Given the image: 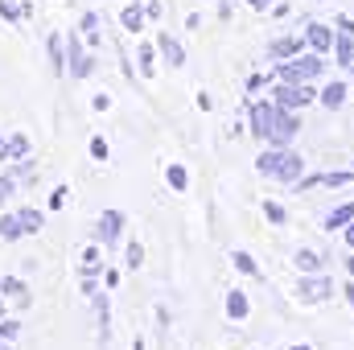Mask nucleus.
Masks as SVG:
<instances>
[{"label": "nucleus", "instance_id": "nucleus-1", "mask_svg": "<svg viewBox=\"0 0 354 350\" xmlns=\"http://www.w3.org/2000/svg\"><path fill=\"white\" fill-rule=\"evenodd\" d=\"M252 132L272 149H288V140L297 136V116L284 111L280 103H256L252 107Z\"/></svg>", "mask_w": 354, "mask_h": 350}, {"label": "nucleus", "instance_id": "nucleus-2", "mask_svg": "<svg viewBox=\"0 0 354 350\" xmlns=\"http://www.w3.org/2000/svg\"><path fill=\"white\" fill-rule=\"evenodd\" d=\"M256 169L264 177H276V181H297V177L305 174V161L292 149H272L268 145L264 153H260V161H256Z\"/></svg>", "mask_w": 354, "mask_h": 350}, {"label": "nucleus", "instance_id": "nucleus-3", "mask_svg": "<svg viewBox=\"0 0 354 350\" xmlns=\"http://www.w3.org/2000/svg\"><path fill=\"white\" fill-rule=\"evenodd\" d=\"M322 54H292L288 62H280V71H276V79H284V83H309V79H317L322 75Z\"/></svg>", "mask_w": 354, "mask_h": 350}, {"label": "nucleus", "instance_id": "nucleus-4", "mask_svg": "<svg viewBox=\"0 0 354 350\" xmlns=\"http://www.w3.org/2000/svg\"><path fill=\"white\" fill-rule=\"evenodd\" d=\"M330 293H334V280L330 276H317V272H301V284H297V297H301V305H322V301H330Z\"/></svg>", "mask_w": 354, "mask_h": 350}, {"label": "nucleus", "instance_id": "nucleus-5", "mask_svg": "<svg viewBox=\"0 0 354 350\" xmlns=\"http://www.w3.org/2000/svg\"><path fill=\"white\" fill-rule=\"evenodd\" d=\"M272 95H276L272 103H280L284 111H297V107H305V103H313V99H317V91L309 87V83H280Z\"/></svg>", "mask_w": 354, "mask_h": 350}, {"label": "nucleus", "instance_id": "nucleus-6", "mask_svg": "<svg viewBox=\"0 0 354 350\" xmlns=\"http://www.w3.org/2000/svg\"><path fill=\"white\" fill-rule=\"evenodd\" d=\"M120 231H124V214L120 210H103L99 214V227H95V235L103 239V248H111L120 239Z\"/></svg>", "mask_w": 354, "mask_h": 350}, {"label": "nucleus", "instance_id": "nucleus-7", "mask_svg": "<svg viewBox=\"0 0 354 350\" xmlns=\"http://www.w3.org/2000/svg\"><path fill=\"white\" fill-rule=\"evenodd\" d=\"M354 174L338 169V174H313V177H297V190H313V185H351Z\"/></svg>", "mask_w": 354, "mask_h": 350}, {"label": "nucleus", "instance_id": "nucleus-8", "mask_svg": "<svg viewBox=\"0 0 354 350\" xmlns=\"http://www.w3.org/2000/svg\"><path fill=\"white\" fill-rule=\"evenodd\" d=\"M25 157H29V136L25 132L0 140V161H25Z\"/></svg>", "mask_w": 354, "mask_h": 350}, {"label": "nucleus", "instance_id": "nucleus-9", "mask_svg": "<svg viewBox=\"0 0 354 350\" xmlns=\"http://www.w3.org/2000/svg\"><path fill=\"white\" fill-rule=\"evenodd\" d=\"M305 42L313 46V54H326V50L334 46V33H330V25H322V21H313V25L305 29Z\"/></svg>", "mask_w": 354, "mask_h": 350}, {"label": "nucleus", "instance_id": "nucleus-10", "mask_svg": "<svg viewBox=\"0 0 354 350\" xmlns=\"http://www.w3.org/2000/svg\"><path fill=\"white\" fill-rule=\"evenodd\" d=\"M145 17H149V12H145L140 4H124V8H120V25H124L128 33H140V29H145Z\"/></svg>", "mask_w": 354, "mask_h": 350}, {"label": "nucleus", "instance_id": "nucleus-11", "mask_svg": "<svg viewBox=\"0 0 354 350\" xmlns=\"http://www.w3.org/2000/svg\"><path fill=\"white\" fill-rule=\"evenodd\" d=\"M157 50H161V58H165L169 66H181V62H185V50H181V42H174L169 33H161V37H157Z\"/></svg>", "mask_w": 354, "mask_h": 350}, {"label": "nucleus", "instance_id": "nucleus-12", "mask_svg": "<svg viewBox=\"0 0 354 350\" xmlns=\"http://www.w3.org/2000/svg\"><path fill=\"white\" fill-rule=\"evenodd\" d=\"M17 219H21V227H25V235H37V231L46 227V214H41L37 206H21V210H17Z\"/></svg>", "mask_w": 354, "mask_h": 350}, {"label": "nucleus", "instance_id": "nucleus-13", "mask_svg": "<svg viewBox=\"0 0 354 350\" xmlns=\"http://www.w3.org/2000/svg\"><path fill=\"white\" fill-rule=\"evenodd\" d=\"M0 293H4V297H12L17 305H29V288H25V280H21V276H4V280H0Z\"/></svg>", "mask_w": 354, "mask_h": 350}, {"label": "nucleus", "instance_id": "nucleus-14", "mask_svg": "<svg viewBox=\"0 0 354 350\" xmlns=\"http://www.w3.org/2000/svg\"><path fill=\"white\" fill-rule=\"evenodd\" d=\"M227 313H231L235 322H243V317L252 313V305H248V293H239V288H231V293H227Z\"/></svg>", "mask_w": 354, "mask_h": 350}, {"label": "nucleus", "instance_id": "nucleus-15", "mask_svg": "<svg viewBox=\"0 0 354 350\" xmlns=\"http://www.w3.org/2000/svg\"><path fill=\"white\" fill-rule=\"evenodd\" d=\"M79 268H83V276H99V272H103V252H99L95 243H91V248H83Z\"/></svg>", "mask_w": 354, "mask_h": 350}, {"label": "nucleus", "instance_id": "nucleus-16", "mask_svg": "<svg viewBox=\"0 0 354 350\" xmlns=\"http://www.w3.org/2000/svg\"><path fill=\"white\" fill-rule=\"evenodd\" d=\"M354 223V202H346V206H334L330 214H326V231H334V227H351Z\"/></svg>", "mask_w": 354, "mask_h": 350}, {"label": "nucleus", "instance_id": "nucleus-17", "mask_svg": "<svg viewBox=\"0 0 354 350\" xmlns=\"http://www.w3.org/2000/svg\"><path fill=\"white\" fill-rule=\"evenodd\" d=\"M268 54L272 58H292V54H301V37H280V42L268 46Z\"/></svg>", "mask_w": 354, "mask_h": 350}, {"label": "nucleus", "instance_id": "nucleus-18", "mask_svg": "<svg viewBox=\"0 0 354 350\" xmlns=\"http://www.w3.org/2000/svg\"><path fill=\"white\" fill-rule=\"evenodd\" d=\"M317 99H322V103H326L330 111H334V107H342V103H346V83H330V87L322 91Z\"/></svg>", "mask_w": 354, "mask_h": 350}, {"label": "nucleus", "instance_id": "nucleus-19", "mask_svg": "<svg viewBox=\"0 0 354 350\" xmlns=\"http://www.w3.org/2000/svg\"><path fill=\"white\" fill-rule=\"evenodd\" d=\"M21 235H25L21 219H17V214H4V219H0V239H4V243H12V239H21Z\"/></svg>", "mask_w": 354, "mask_h": 350}, {"label": "nucleus", "instance_id": "nucleus-20", "mask_svg": "<svg viewBox=\"0 0 354 350\" xmlns=\"http://www.w3.org/2000/svg\"><path fill=\"white\" fill-rule=\"evenodd\" d=\"M354 33H342V29H338V37H334V46H338V62H342V66H351L354 62V42H351Z\"/></svg>", "mask_w": 354, "mask_h": 350}, {"label": "nucleus", "instance_id": "nucleus-21", "mask_svg": "<svg viewBox=\"0 0 354 350\" xmlns=\"http://www.w3.org/2000/svg\"><path fill=\"white\" fill-rule=\"evenodd\" d=\"M50 62H54L58 75H66V50H62V37H58V33L50 37Z\"/></svg>", "mask_w": 354, "mask_h": 350}, {"label": "nucleus", "instance_id": "nucleus-22", "mask_svg": "<svg viewBox=\"0 0 354 350\" xmlns=\"http://www.w3.org/2000/svg\"><path fill=\"white\" fill-rule=\"evenodd\" d=\"M297 268L309 276V272H317V268H322V256H317V252H309V248H301V252H297Z\"/></svg>", "mask_w": 354, "mask_h": 350}, {"label": "nucleus", "instance_id": "nucleus-23", "mask_svg": "<svg viewBox=\"0 0 354 350\" xmlns=\"http://www.w3.org/2000/svg\"><path fill=\"white\" fill-rule=\"evenodd\" d=\"M91 71H95V54H83V58L71 66V79H87Z\"/></svg>", "mask_w": 354, "mask_h": 350}, {"label": "nucleus", "instance_id": "nucleus-24", "mask_svg": "<svg viewBox=\"0 0 354 350\" xmlns=\"http://www.w3.org/2000/svg\"><path fill=\"white\" fill-rule=\"evenodd\" d=\"M124 264L136 272V268L145 264V248H140V243H128V248H124Z\"/></svg>", "mask_w": 354, "mask_h": 350}, {"label": "nucleus", "instance_id": "nucleus-25", "mask_svg": "<svg viewBox=\"0 0 354 350\" xmlns=\"http://www.w3.org/2000/svg\"><path fill=\"white\" fill-rule=\"evenodd\" d=\"M165 177H169V185H174L177 194H181V190H185V185H189V174H185V169H181V165H169V169H165Z\"/></svg>", "mask_w": 354, "mask_h": 350}, {"label": "nucleus", "instance_id": "nucleus-26", "mask_svg": "<svg viewBox=\"0 0 354 350\" xmlns=\"http://www.w3.org/2000/svg\"><path fill=\"white\" fill-rule=\"evenodd\" d=\"M140 75L153 79L157 75V62H153V46H140Z\"/></svg>", "mask_w": 354, "mask_h": 350}, {"label": "nucleus", "instance_id": "nucleus-27", "mask_svg": "<svg viewBox=\"0 0 354 350\" xmlns=\"http://www.w3.org/2000/svg\"><path fill=\"white\" fill-rule=\"evenodd\" d=\"M231 260H235V268H239V272H248V276H260V268H256V260H252L248 252H235Z\"/></svg>", "mask_w": 354, "mask_h": 350}, {"label": "nucleus", "instance_id": "nucleus-28", "mask_svg": "<svg viewBox=\"0 0 354 350\" xmlns=\"http://www.w3.org/2000/svg\"><path fill=\"white\" fill-rule=\"evenodd\" d=\"M83 33H87L91 46L99 42V12H87V17H83Z\"/></svg>", "mask_w": 354, "mask_h": 350}, {"label": "nucleus", "instance_id": "nucleus-29", "mask_svg": "<svg viewBox=\"0 0 354 350\" xmlns=\"http://www.w3.org/2000/svg\"><path fill=\"white\" fill-rule=\"evenodd\" d=\"M264 214H268V223H284V219H288V210H284L280 202H264Z\"/></svg>", "mask_w": 354, "mask_h": 350}, {"label": "nucleus", "instance_id": "nucleus-30", "mask_svg": "<svg viewBox=\"0 0 354 350\" xmlns=\"http://www.w3.org/2000/svg\"><path fill=\"white\" fill-rule=\"evenodd\" d=\"M107 153H111L107 140H103V136H91V157H95V161H107Z\"/></svg>", "mask_w": 354, "mask_h": 350}, {"label": "nucleus", "instance_id": "nucleus-31", "mask_svg": "<svg viewBox=\"0 0 354 350\" xmlns=\"http://www.w3.org/2000/svg\"><path fill=\"white\" fill-rule=\"evenodd\" d=\"M17 330H21L17 322H8V317H0V342H12V338H17Z\"/></svg>", "mask_w": 354, "mask_h": 350}, {"label": "nucleus", "instance_id": "nucleus-32", "mask_svg": "<svg viewBox=\"0 0 354 350\" xmlns=\"http://www.w3.org/2000/svg\"><path fill=\"white\" fill-rule=\"evenodd\" d=\"M66 194H71V190H66V185H58V190H54V194H50V210H58V206H62V202H66Z\"/></svg>", "mask_w": 354, "mask_h": 350}, {"label": "nucleus", "instance_id": "nucleus-33", "mask_svg": "<svg viewBox=\"0 0 354 350\" xmlns=\"http://www.w3.org/2000/svg\"><path fill=\"white\" fill-rule=\"evenodd\" d=\"M0 17H4V21H17V17H21V8H12L8 0H0Z\"/></svg>", "mask_w": 354, "mask_h": 350}, {"label": "nucleus", "instance_id": "nucleus-34", "mask_svg": "<svg viewBox=\"0 0 354 350\" xmlns=\"http://www.w3.org/2000/svg\"><path fill=\"white\" fill-rule=\"evenodd\" d=\"M8 194H12V177H0V206L8 202Z\"/></svg>", "mask_w": 354, "mask_h": 350}, {"label": "nucleus", "instance_id": "nucleus-35", "mask_svg": "<svg viewBox=\"0 0 354 350\" xmlns=\"http://www.w3.org/2000/svg\"><path fill=\"white\" fill-rule=\"evenodd\" d=\"M338 29H342V33H354V21L351 17H338Z\"/></svg>", "mask_w": 354, "mask_h": 350}, {"label": "nucleus", "instance_id": "nucleus-36", "mask_svg": "<svg viewBox=\"0 0 354 350\" xmlns=\"http://www.w3.org/2000/svg\"><path fill=\"white\" fill-rule=\"evenodd\" d=\"M248 4H252V8H268V4H272V0H248Z\"/></svg>", "mask_w": 354, "mask_h": 350}, {"label": "nucleus", "instance_id": "nucleus-37", "mask_svg": "<svg viewBox=\"0 0 354 350\" xmlns=\"http://www.w3.org/2000/svg\"><path fill=\"white\" fill-rule=\"evenodd\" d=\"M346 243H351V248H354V223H351V227H346Z\"/></svg>", "mask_w": 354, "mask_h": 350}, {"label": "nucleus", "instance_id": "nucleus-38", "mask_svg": "<svg viewBox=\"0 0 354 350\" xmlns=\"http://www.w3.org/2000/svg\"><path fill=\"white\" fill-rule=\"evenodd\" d=\"M346 297H351V309H354V284H351V288H346Z\"/></svg>", "mask_w": 354, "mask_h": 350}, {"label": "nucleus", "instance_id": "nucleus-39", "mask_svg": "<svg viewBox=\"0 0 354 350\" xmlns=\"http://www.w3.org/2000/svg\"><path fill=\"white\" fill-rule=\"evenodd\" d=\"M132 350H145V342H140V338H136V342H132Z\"/></svg>", "mask_w": 354, "mask_h": 350}, {"label": "nucleus", "instance_id": "nucleus-40", "mask_svg": "<svg viewBox=\"0 0 354 350\" xmlns=\"http://www.w3.org/2000/svg\"><path fill=\"white\" fill-rule=\"evenodd\" d=\"M346 268H351V276H354V256H351V260H346Z\"/></svg>", "mask_w": 354, "mask_h": 350}, {"label": "nucleus", "instance_id": "nucleus-41", "mask_svg": "<svg viewBox=\"0 0 354 350\" xmlns=\"http://www.w3.org/2000/svg\"><path fill=\"white\" fill-rule=\"evenodd\" d=\"M288 350H309V347H301V342H297V347H288Z\"/></svg>", "mask_w": 354, "mask_h": 350}, {"label": "nucleus", "instance_id": "nucleus-42", "mask_svg": "<svg viewBox=\"0 0 354 350\" xmlns=\"http://www.w3.org/2000/svg\"><path fill=\"white\" fill-rule=\"evenodd\" d=\"M0 350H8V342H0Z\"/></svg>", "mask_w": 354, "mask_h": 350}]
</instances>
